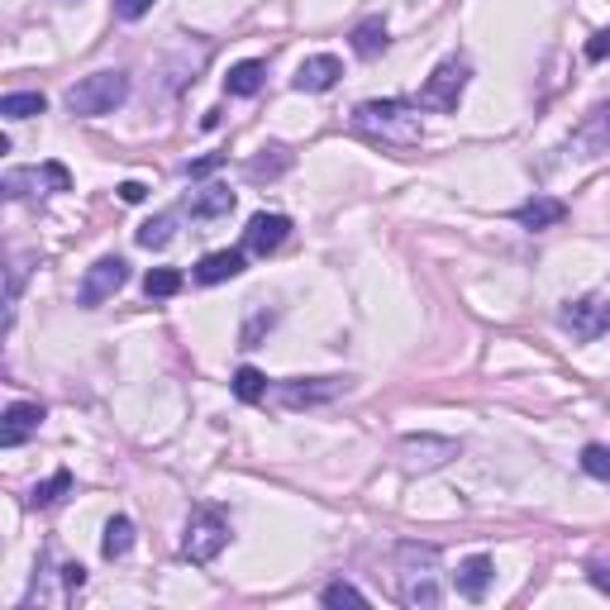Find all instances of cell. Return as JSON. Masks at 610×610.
<instances>
[{
	"label": "cell",
	"instance_id": "obj_1",
	"mask_svg": "<svg viewBox=\"0 0 610 610\" xmlns=\"http://www.w3.org/2000/svg\"><path fill=\"white\" fill-rule=\"evenodd\" d=\"M396 596H400V606H410V610H434L444 601L434 543H420V539L396 543Z\"/></svg>",
	"mask_w": 610,
	"mask_h": 610
},
{
	"label": "cell",
	"instance_id": "obj_2",
	"mask_svg": "<svg viewBox=\"0 0 610 610\" xmlns=\"http://www.w3.org/2000/svg\"><path fill=\"white\" fill-rule=\"evenodd\" d=\"M354 129L382 144H415L420 139V106L415 100H362L354 110Z\"/></svg>",
	"mask_w": 610,
	"mask_h": 610
},
{
	"label": "cell",
	"instance_id": "obj_3",
	"mask_svg": "<svg viewBox=\"0 0 610 610\" xmlns=\"http://www.w3.org/2000/svg\"><path fill=\"white\" fill-rule=\"evenodd\" d=\"M129 100V72H91L76 86H68V110L82 115V120H100V115H115Z\"/></svg>",
	"mask_w": 610,
	"mask_h": 610
},
{
	"label": "cell",
	"instance_id": "obj_4",
	"mask_svg": "<svg viewBox=\"0 0 610 610\" xmlns=\"http://www.w3.org/2000/svg\"><path fill=\"white\" fill-rule=\"evenodd\" d=\"M467 82H473V68H467V58H444L439 68L424 76L420 96H415V106L420 110H434V115H458V100Z\"/></svg>",
	"mask_w": 610,
	"mask_h": 610
},
{
	"label": "cell",
	"instance_id": "obj_5",
	"mask_svg": "<svg viewBox=\"0 0 610 610\" xmlns=\"http://www.w3.org/2000/svg\"><path fill=\"white\" fill-rule=\"evenodd\" d=\"M229 543V515L219 505H196L187 521V535H181V553L191 563H215Z\"/></svg>",
	"mask_w": 610,
	"mask_h": 610
},
{
	"label": "cell",
	"instance_id": "obj_6",
	"mask_svg": "<svg viewBox=\"0 0 610 610\" xmlns=\"http://www.w3.org/2000/svg\"><path fill=\"white\" fill-rule=\"evenodd\" d=\"M558 324L582 344L601 339V334H610V296H577V301H563Z\"/></svg>",
	"mask_w": 610,
	"mask_h": 610
},
{
	"label": "cell",
	"instance_id": "obj_7",
	"mask_svg": "<svg viewBox=\"0 0 610 610\" xmlns=\"http://www.w3.org/2000/svg\"><path fill=\"white\" fill-rule=\"evenodd\" d=\"M396 453H400V467H406V473H434V467L458 458V439H448V434H406L396 444Z\"/></svg>",
	"mask_w": 610,
	"mask_h": 610
},
{
	"label": "cell",
	"instance_id": "obj_8",
	"mask_svg": "<svg viewBox=\"0 0 610 610\" xmlns=\"http://www.w3.org/2000/svg\"><path fill=\"white\" fill-rule=\"evenodd\" d=\"M129 282V263L124 258H96V263L86 267V277H82V287H76V306H86V310H96V306H106L115 291H120Z\"/></svg>",
	"mask_w": 610,
	"mask_h": 610
},
{
	"label": "cell",
	"instance_id": "obj_9",
	"mask_svg": "<svg viewBox=\"0 0 610 610\" xmlns=\"http://www.w3.org/2000/svg\"><path fill=\"white\" fill-rule=\"evenodd\" d=\"M339 392H348V378H287L272 386V400L287 410H306V406H324V400H334Z\"/></svg>",
	"mask_w": 610,
	"mask_h": 610
},
{
	"label": "cell",
	"instance_id": "obj_10",
	"mask_svg": "<svg viewBox=\"0 0 610 610\" xmlns=\"http://www.w3.org/2000/svg\"><path fill=\"white\" fill-rule=\"evenodd\" d=\"M72 177L62 163H44V167H10L5 177H0V191H5L10 201H24V196H38V191H68Z\"/></svg>",
	"mask_w": 610,
	"mask_h": 610
},
{
	"label": "cell",
	"instance_id": "obj_11",
	"mask_svg": "<svg viewBox=\"0 0 610 610\" xmlns=\"http://www.w3.org/2000/svg\"><path fill=\"white\" fill-rule=\"evenodd\" d=\"M573 158H601V153L610 148V100H601L587 120L577 124V134H573Z\"/></svg>",
	"mask_w": 610,
	"mask_h": 610
},
{
	"label": "cell",
	"instance_id": "obj_12",
	"mask_svg": "<svg viewBox=\"0 0 610 610\" xmlns=\"http://www.w3.org/2000/svg\"><path fill=\"white\" fill-rule=\"evenodd\" d=\"M38 424H44V406L38 400H15V406H5V415H0V444L20 448L24 439L38 434Z\"/></svg>",
	"mask_w": 610,
	"mask_h": 610
},
{
	"label": "cell",
	"instance_id": "obj_13",
	"mask_svg": "<svg viewBox=\"0 0 610 610\" xmlns=\"http://www.w3.org/2000/svg\"><path fill=\"white\" fill-rule=\"evenodd\" d=\"M287 234H291V219L287 215H253L249 219V229H243V249L258 253V258H267V253H277L282 243H287Z\"/></svg>",
	"mask_w": 610,
	"mask_h": 610
},
{
	"label": "cell",
	"instance_id": "obj_14",
	"mask_svg": "<svg viewBox=\"0 0 610 610\" xmlns=\"http://www.w3.org/2000/svg\"><path fill=\"white\" fill-rule=\"evenodd\" d=\"M339 76H344V62H339V58H334V53H315V58H306L301 68H296L291 86L306 91V96H320V91H334V86H339Z\"/></svg>",
	"mask_w": 610,
	"mask_h": 610
},
{
	"label": "cell",
	"instance_id": "obj_15",
	"mask_svg": "<svg viewBox=\"0 0 610 610\" xmlns=\"http://www.w3.org/2000/svg\"><path fill=\"white\" fill-rule=\"evenodd\" d=\"M243 267H249V249H219V253H205L191 277H196L201 287H219V282H234V277H239Z\"/></svg>",
	"mask_w": 610,
	"mask_h": 610
},
{
	"label": "cell",
	"instance_id": "obj_16",
	"mask_svg": "<svg viewBox=\"0 0 610 610\" xmlns=\"http://www.w3.org/2000/svg\"><path fill=\"white\" fill-rule=\"evenodd\" d=\"M491 577H497V563H491L487 553H473L458 563V573H453V587H458L463 601H482L491 591Z\"/></svg>",
	"mask_w": 610,
	"mask_h": 610
},
{
	"label": "cell",
	"instance_id": "obj_17",
	"mask_svg": "<svg viewBox=\"0 0 610 610\" xmlns=\"http://www.w3.org/2000/svg\"><path fill=\"white\" fill-rule=\"evenodd\" d=\"M511 219H515V225H525L529 234H539V229L563 225V219H567V205L558 201V196H529L525 205H515Z\"/></svg>",
	"mask_w": 610,
	"mask_h": 610
},
{
	"label": "cell",
	"instance_id": "obj_18",
	"mask_svg": "<svg viewBox=\"0 0 610 610\" xmlns=\"http://www.w3.org/2000/svg\"><path fill=\"white\" fill-rule=\"evenodd\" d=\"M234 201H239V196H234L229 187H201L196 196L187 201V211H191V219H201V225H205V219L229 215V211H234Z\"/></svg>",
	"mask_w": 610,
	"mask_h": 610
},
{
	"label": "cell",
	"instance_id": "obj_19",
	"mask_svg": "<svg viewBox=\"0 0 610 610\" xmlns=\"http://www.w3.org/2000/svg\"><path fill=\"white\" fill-rule=\"evenodd\" d=\"M263 76H267V62H258V58L234 62L225 76V91L229 96H258V91H263Z\"/></svg>",
	"mask_w": 610,
	"mask_h": 610
},
{
	"label": "cell",
	"instance_id": "obj_20",
	"mask_svg": "<svg viewBox=\"0 0 610 610\" xmlns=\"http://www.w3.org/2000/svg\"><path fill=\"white\" fill-rule=\"evenodd\" d=\"M386 44H392V38H386V20L382 15H368L354 29V53L358 58H378V53H386Z\"/></svg>",
	"mask_w": 610,
	"mask_h": 610
},
{
	"label": "cell",
	"instance_id": "obj_21",
	"mask_svg": "<svg viewBox=\"0 0 610 610\" xmlns=\"http://www.w3.org/2000/svg\"><path fill=\"white\" fill-rule=\"evenodd\" d=\"M48 100L44 91H10V96H0V115L5 120H34V115H44Z\"/></svg>",
	"mask_w": 610,
	"mask_h": 610
},
{
	"label": "cell",
	"instance_id": "obj_22",
	"mask_svg": "<svg viewBox=\"0 0 610 610\" xmlns=\"http://www.w3.org/2000/svg\"><path fill=\"white\" fill-rule=\"evenodd\" d=\"M129 549H134V521H129V515H110L106 521V539H100V553L110 558H124Z\"/></svg>",
	"mask_w": 610,
	"mask_h": 610
},
{
	"label": "cell",
	"instance_id": "obj_23",
	"mask_svg": "<svg viewBox=\"0 0 610 610\" xmlns=\"http://www.w3.org/2000/svg\"><path fill=\"white\" fill-rule=\"evenodd\" d=\"M172 234H177V215H153V219H144L139 225V249H167L172 243Z\"/></svg>",
	"mask_w": 610,
	"mask_h": 610
},
{
	"label": "cell",
	"instance_id": "obj_24",
	"mask_svg": "<svg viewBox=\"0 0 610 610\" xmlns=\"http://www.w3.org/2000/svg\"><path fill=\"white\" fill-rule=\"evenodd\" d=\"M287 167H291V153L282 148V144H272V148H263V153H258V158L249 163V177H253V181H263V177H282Z\"/></svg>",
	"mask_w": 610,
	"mask_h": 610
},
{
	"label": "cell",
	"instance_id": "obj_25",
	"mask_svg": "<svg viewBox=\"0 0 610 610\" xmlns=\"http://www.w3.org/2000/svg\"><path fill=\"white\" fill-rule=\"evenodd\" d=\"M234 396H239L243 406H258V400H267V378L258 368H239L234 372Z\"/></svg>",
	"mask_w": 610,
	"mask_h": 610
},
{
	"label": "cell",
	"instance_id": "obj_26",
	"mask_svg": "<svg viewBox=\"0 0 610 610\" xmlns=\"http://www.w3.org/2000/svg\"><path fill=\"white\" fill-rule=\"evenodd\" d=\"M68 491H72V473H68V467H58L48 482H38V487L29 491V505H58L62 497H68Z\"/></svg>",
	"mask_w": 610,
	"mask_h": 610
},
{
	"label": "cell",
	"instance_id": "obj_27",
	"mask_svg": "<svg viewBox=\"0 0 610 610\" xmlns=\"http://www.w3.org/2000/svg\"><path fill=\"white\" fill-rule=\"evenodd\" d=\"M187 282H181V272L177 267H153L148 277H144V291L153 296V301H163V296H177Z\"/></svg>",
	"mask_w": 610,
	"mask_h": 610
},
{
	"label": "cell",
	"instance_id": "obj_28",
	"mask_svg": "<svg viewBox=\"0 0 610 610\" xmlns=\"http://www.w3.org/2000/svg\"><path fill=\"white\" fill-rule=\"evenodd\" d=\"M582 473L596 482H610V444H587L582 448Z\"/></svg>",
	"mask_w": 610,
	"mask_h": 610
},
{
	"label": "cell",
	"instance_id": "obj_29",
	"mask_svg": "<svg viewBox=\"0 0 610 610\" xmlns=\"http://www.w3.org/2000/svg\"><path fill=\"white\" fill-rule=\"evenodd\" d=\"M24 258H15V263H10V282H5V330L10 324H15V306H20V291H24Z\"/></svg>",
	"mask_w": 610,
	"mask_h": 610
},
{
	"label": "cell",
	"instance_id": "obj_30",
	"mask_svg": "<svg viewBox=\"0 0 610 610\" xmlns=\"http://www.w3.org/2000/svg\"><path fill=\"white\" fill-rule=\"evenodd\" d=\"M320 601L324 606H368V596H362L354 582H330V587L320 591Z\"/></svg>",
	"mask_w": 610,
	"mask_h": 610
},
{
	"label": "cell",
	"instance_id": "obj_31",
	"mask_svg": "<svg viewBox=\"0 0 610 610\" xmlns=\"http://www.w3.org/2000/svg\"><path fill=\"white\" fill-rule=\"evenodd\" d=\"M272 324H277V315H272V310H253L249 324H243V334H239V344L243 348H258V339H263Z\"/></svg>",
	"mask_w": 610,
	"mask_h": 610
},
{
	"label": "cell",
	"instance_id": "obj_32",
	"mask_svg": "<svg viewBox=\"0 0 610 610\" xmlns=\"http://www.w3.org/2000/svg\"><path fill=\"white\" fill-rule=\"evenodd\" d=\"M86 587V567L82 563H62V591H82Z\"/></svg>",
	"mask_w": 610,
	"mask_h": 610
},
{
	"label": "cell",
	"instance_id": "obj_33",
	"mask_svg": "<svg viewBox=\"0 0 610 610\" xmlns=\"http://www.w3.org/2000/svg\"><path fill=\"white\" fill-rule=\"evenodd\" d=\"M115 10H120V20H144L153 10V0H115Z\"/></svg>",
	"mask_w": 610,
	"mask_h": 610
},
{
	"label": "cell",
	"instance_id": "obj_34",
	"mask_svg": "<svg viewBox=\"0 0 610 610\" xmlns=\"http://www.w3.org/2000/svg\"><path fill=\"white\" fill-rule=\"evenodd\" d=\"M219 163H225V153H211V158H196V163H187V167H181V172H187V177H211Z\"/></svg>",
	"mask_w": 610,
	"mask_h": 610
},
{
	"label": "cell",
	"instance_id": "obj_35",
	"mask_svg": "<svg viewBox=\"0 0 610 610\" xmlns=\"http://www.w3.org/2000/svg\"><path fill=\"white\" fill-rule=\"evenodd\" d=\"M587 58H591V62H601V58H610V29H601V34L591 38V44H587Z\"/></svg>",
	"mask_w": 610,
	"mask_h": 610
},
{
	"label": "cell",
	"instance_id": "obj_36",
	"mask_svg": "<svg viewBox=\"0 0 610 610\" xmlns=\"http://www.w3.org/2000/svg\"><path fill=\"white\" fill-rule=\"evenodd\" d=\"M144 196H148V187H144V181H124V187H120V201H129V205H139Z\"/></svg>",
	"mask_w": 610,
	"mask_h": 610
},
{
	"label": "cell",
	"instance_id": "obj_37",
	"mask_svg": "<svg viewBox=\"0 0 610 610\" xmlns=\"http://www.w3.org/2000/svg\"><path fill=\"white\" fill-rule=\"evenodd\" d=\"M591 582H596V587H601V591H610V577H606V567H591Z\"/></svg>",
	"mask_w": 610,
	"mask_h": 610
}]
</instances>
